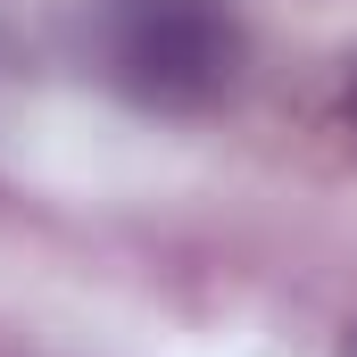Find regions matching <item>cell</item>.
Masks as SVG:
<instances>
[{"mask_svg": "<svg viewBox=\"0 0 357 357\" xmlns=\"http://www.w3.org/2000/svg\"><path fill=\"white\" fill-rule=\"evenodd\" d=\"M84 67L150 116H208L241 91L250 25L233 0H91Z\"/></svg>", "mask_w": 357, "mask_h": 357, "instance_id": "1", "label": "cell"}, {"mask_svg": "<svg viewBox=\"0 0 357 357\" xmlns=\"http://www.w3.org/2000/svg\"><path fill=\"white\" fill-rule=\"evenodd\" d=\"M341 357H357V324H349V333H341Z\"/></svg>", "mask_w": 357, "mask_h": 357, "instance_id": "3", "label": "cell"}, {"mask_svg": "<svg viewBox=\"0 0 357 357\" xmlns=\"http://www.w3.org/2000/svg\"><path fill=\"white\" fill-rule=\"evenodd\" d=\"M324 133H333L341 158H357V50H341V67L324 84Z\"/></svg>", "mask_w": 357, "mask_h": 357, "instance_id": "2", "label": "cell"}]
</instances>
